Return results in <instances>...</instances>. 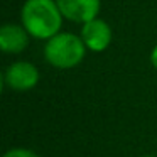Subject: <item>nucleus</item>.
<instances>
[{
  "label": "nucleus",
  "instance_id": "obj_1",
  "mask_svg": "<svg viewBox=\"0 0 157 157\" xmlns=\"http://www.w3.org/2000/svg\"><path fill=\"white\" fill-rule=\"evenodd\" d=\"M63 21L56 0H25L21 9V22L34 39H51L61 32Z\"/></svg>",
  "mask_w": 157,
  "mask_h": 157
},
{
  "label": "nucleus",
  "instance_id": "obj_2",
  "mask_svg": "<svg viewBox=\"0 0 157 157\" xmlns=\"http://www.w3.org/2000/svg\"><path fill=\"white\" fill-rule=\"evenodd\" d=\"M86 46L81 36L73 32H58L46 41L44 58L51 66L58 69L76 68L86 56Z\"/></svg>",
  "mask_w": 157,
  "mask_h": 157
},
{
  "label": "nucleus",
  "instance_id": "obj_3",
  "mask_svg": "<svg viewBox=\"0 0 157 157\" xmlns=\"http://www.w3.org/2000/svg\"><path fill=\"white\" fill-rule=\"evenodd\" d=\"M41 78L37 66L29 61H15L5 69L4 85L14 91H29L36 88Z\"/></svg>",
  "mask_w": 157,
  "mask_h": 157
},
{
  "label": "nucleus",
  "instance_id": "obj_4",
  "mask_svg": "<svg viewBox=\"0 0 157 157\" xmlns=\"http://www.w3.org/2000/svg\"><path fill=\"white\" fill-rule=\"evenodd\" d=\"M81 39L86 49L91 52H103L112 44V27L100 17L81 24Z\"/></svg>",
  "mask_w": 157,
  "mask_h": 157
},
{
  "label": "nucleus",
  "instance_id": "obj_5",
  "mask_svg": "<svg viewBox=\"0 0 157 157\" xmlns=\"http://www.w3.org/2000/svg\"><path fill=\"white\" fill-rule=\"evenodd\" d=\"M63 17L76 24H85L98 17L101 0H56Z\"/></svg>",
  "mask_w": 157,
  "mask_h": 157
},
{
  "label": "nucleus",
  "instance_id": "obj_6",
  "mask_svg": "<svg viewBox=\"0 0 157 157\" xmlns=\"http://www.w3.org/2000/svg\"><path fill=\"white\" fill-rule=\"evenodd\" d=\"M31 42V34L24 25L5 24L0 29V49L5 54H21Z\"/></svg>",
  "mask_w": 157,
  "mask_h": 157
},
{
  "label": "nucleus",
  "instance_id": "obj_7",
  "mask_svg": "<svg viewBox=\"0 0 157 157\" xmlns=\"http://www.w3.org/2000/svg\"><path fill=\"white\" fill-rule=\"evenodd\" d=\"M2 157H41L37 152L31 149H24V147H15V149H10L4 154Z\"/></svg>",
  "mask_w": 157,
  "mask_h": 157
},
{
  "label": "nucleus",
  "instance_id": "obj_8",
  "mask_svg": "<svg viewBox=\"0 0 157 157\" xmlns=\"http://www.w3.org/2000/svg\"><path fill=\"white\" fill-rule=\"evenodd\" d=\"M149 59H150V64H152V68L157 71V44L152 48V51H150V54H149Z\"/></svg>",
  "mask_w": 157,
  "mask_h": 157
},
{
  "label": "nucleus",
  "instance_id": "obj_9",
  "mask_svg": "<svg viewBox=\"0 0 157 157\" xmlns=\"http://www.w3.org/2000/svg\"><path fill=\"white\" fill-rule=\"evenodd\" d=\"M142 157H155V155H142Z\"/></svg>",
  "mask_w": 157,
  "mask_h": 157
}]
</instances>
